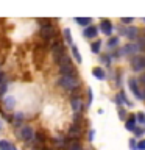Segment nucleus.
Wrapping results in <instances>:
<instances>
[{"label": "nucleus", "instance_id": "f257e3e1", "mask_svg": "<svg viewBox=\"0 0 145 150\" xmlns=\"http://www.w3.org/2000/svg\"><path fill=\"white\" fill-rule=\"evenodd\" d=\"M58 84L63 89H67V91H73L80 86V80L75 77V75H63L58 80Z\"/></svg>", "mask_w": 145, "mask_h": 150}, {"label": "nucleus", "instance_id": "f03ea898", "mask_svg": "<svg viewBox=\"0 0 145 150\" xmlns=\"http://www.w3.org/2000/svg\"><path fill=\"white\" fill-rule=\"evenodd\" d=\"M51 53H53V59H55V63H61L64 58H65V52H64V45H63V42H59V41H56L53 42V45H51Z\"/></svg>", "mask_w": 145, "mask_h": 150}, {"label": "nucleus", "instance_id": "7ed1b4c3", "mask_svg": "<svg viewBox=\"0 0 145 150\" xmlns=\"http://www.w3.org/2000/svg\"><path fill=\"white\" fill-rule=\"evenodd\" d=\"M59 72L63 75H75V67H73L72 61H70L67 56L59 63Z\"/></svg>", "mask_w": 145, "mask_h": 150}, {"label": "nucleus", "instance_id": "20e7f679", "mask_svg": "<svg viewBox=\"0 0 145 150\" xmlns=\"http://www.w3.org/2000/svg\"><path fill=\"white\" fill-rule=\"evenodd\" d=\"M19 136H20V139H23V141H31L34 138V131H33V128L30 125H25L20 128V131H19Z\"/></svg>", "mask_w": 145, "mask_h": 150}, {"label": "nucleus", "instance_id": "39448f33", "mask_svg": "<svg viewBox=\"0 0 145 150\" xmlns=\"http://www.w3.org/2000/svg\"><path fill=\"white\" fill-rule=\"evenodd\" d=\"M131 67H133V70H136V72H140L142 69H145V58L144 56H134V58L131 59Z\"/></svg>", "mask_w": 145, "mask_h": 150}, {"label": "nucleus", "instance_id": "423d86ee", "mask_svg": "<svg viewBox=\"0 0 145 150\" xmlns=\"http://www.w3.org/2000/svg\"><path fill=\"white\" fill-rule=\"evenodd\" d=\"M128 84H130V89L133 91V94H134L136 98H145L144 92H140V89H139V86H137V80H136V78H130V80H128Z\"/></svg>", "mask_w": 145, "mask_h": 150}, {"label": "nucleus", "instance_id": "0eeeda50", "mask_svg": "<svg viewBox=\"0 0 145 150\" xmlns=\"http://www.w3.org/2000/svg\"><path fill=\"white\" fill-rule=\"evenodd\" d=\"M100 28H101V31L105 33L106 36H109L111 33H112V23L109 19H101V22H100Z\"/></svg>", "mask_w": 145, "mask_h": 150}, {"label": "nucleus", "instance_id": "6e6552de", "mask_svg": "<svg viewBox=\"0 0 145 150\" xmlns=\"http://www.w3.org/2000/svg\"><path fill=\"white\" fill-rule=\"evenodd\" d=\"M70 105H72V110L75 111V114H78V112H81L83 111V100L81 98H72L70 100Z\"/></svg>", "mask_w": 145, "mask_h": 150}, {"label": "nucleus", "instance_id": "1a4fd4ad", "mask_svg": "<svg viewBox=\"0 0 145 150\" xmlns=\"http://www.w3.org/2000/svg\"><path fill=\"white\" fill-rule=\"evenodd\" d=\"M137 50H139V45L137 44H128V45H125L123 49H122L120 55H133Z\"/></svg>", "mask_w": 145, "mask_h": 150}, {"label": "nucleus", "instance_id": "9d476101", "mask_svg": "<svg viewBox=\"0 0 145 150\" xmlns=\"http://www.w3.org/2000/svg\"><path fill=\"white\" fill-rule=\"evenodd\" d=\"M97 33H98V30H97L95 25H89V27L84 28L83 35H84V38H95Z\"/></svg>", "mask_w": 145, "mask_h": 150}, {"label": "nucleus", "instance_id": "9b49d317", "mask_svg": "<svg viewBox=\"0 0 145 150\" xmlns=\"http://www.w3.org/2000/svg\"><path fill=\"white\" fill-rule=\"evenodd\" d=\"M3 105H5L6 110H14V106H16V98H14L13 96L3 97Z\"/></svg>", "mask_w": 145, "mask_h": 150}, {"label": "nucleus", "instance_id": "f8f14e48", "mask_svg": "<svg viewBox=\"0 0 145 150\" xmlns=\"http://www.w3.org/2000/svg\"><path fill=\"white\" fill-rule=\"evenodd\" d=\"M125 35H126L128 39H136L137 35H139V30L136 27H128V28H126V31H125Z\"/></svg>", "mask_w": 145, "mask_h": 150}, {"label": "nucleus", "instance_id": "ddd939ff", "mask_svg": "<svg viewBox=\"0 0 145 150\" xmlns=\"http://www.w3.org/2000/svg\"><path fill=\"white\" fill-rule=\"evenodd\" d=\"M92 74L95 75L97 80H105L106 78V74H105V70H103L101 67H94L92 69Z\"/></svg>", "mask_w": 145, "mask_h": 150}, {"label": "nucleus", "instance_id": "4468645a", "mask_svg": "<svg viewBox=\"0 0 145 150\" xmlns=\"http://www.w3.org/2000/svg\"><path fill=\"white\" fill-rule=\"evenodd\" d=\"M75 22L78 25H83V27H89L92 23V19L91 17H75Z\"/></svg>", "mask_w": 145, "mask_h": 150}, {"label": "nucleus", "instance_id": "2eb2a0df", "mask_svg": "<svg viewBox=\"0 0 145 150\" xmlns=\"http://www.w3.org/2000/svg\"><path fill=\"white\" fill-rule=\"evenodd\" d=\"M125 128L128 130V131H134V130H136V117H134V116H130V119L126 120Z\"/></svg>", "mask_w": 145, "mask_h": 150}, {"label": "nucleus", "instance_id": "dca6fc26", "mask_svg": "<svg viewBox=\"0 0 145 150\" xmlns=\"http://www.w3.org/2000/svg\"><path fill=\"white\" fill-rule=\"evenodd\" d=\"M72 55L75 56V59L78 61V64H80V63H83V58H81V55H80V52H78V47H77V45H72Z\"/></svg>", "mask_w": 145, "mask_h": 150}, {"label": "nucleus", "instance_id": "f3484780", "mask_svg": "<svg viewBox=\"0 0 145 150\" xmlns=\"http://www.w3.org/2000/svg\"><path fill=\"white\" fill-rule=\"evenodd\" d=\"M64 38H65V42L70 45H73L72 44V33H70V28H65L64 30Z\"/></svg>", "mask_w": 145, "mask_h": 150}, {"label": "nucleus", "instance_id": "a211bd4d", "mask_svg": "<svg viewBox=\"0 0 145 150\" xmlns=\"http://www.w3.org/2000/svg\"><path fill=\"white\" fill-rule=\"evenodd\" d=\"M11 149V142L6 139H2L0 141V150H9Z\"/></svg>", "mask_w": 145, "mask_h": 150}, {"label": "nucleus", "instance_id": "6ab92c4d", "mask_svg": "<svg viewBox=\"0 0 145 150\" xmlns=\"http://www.w3.org/2000/svg\"><path fill=\"white\" fill-rule=\"evenodd\" d=\"M6 88H8V81H6V78H5V80L0 81V96L6 92Z\"/></svg>", "mask_w": 145, "mask_h": 150}, {"label": "nucleus", "instance_id": "aec40b11", "mask_svg": "<svg viewBox=\"0 0 145 150\" xmlns=\"http://www.w3.org/2000/svg\"><path fill=\"white\" fill-rule=\"evenodd\" d=\"M100 47H101V41H95V42L92 44L91 49H92L94 53H98V52H100Z\"/></svg>", "mask_w": 145, "mask_h": 150}, {"label": "nucleus", "instance_id": "412c9836", "mask_svg": "<svg viewBox=\"0 0 145 150\" xmlns=\"http://www.w3.org/2000/svg\"><path fill=\"white\" fill-rule=\"evenodd\" d=\"M67 150H83V149H81V145H80L78 142H75V141H73V142H70L67 145Z\"/></svg>", "mask_w": 145, "mask_h": 150}, {"label": "nucleus", "instance_id": "4be33fe9", "mask_svg": "<svg viewBox=\"0 0 145 150\" xmlns=\"http://www.w3.org/2000/svg\"><path fill=\"white\" fill-rule=\"evenodd\" d=\"M136 120H137L140 125H145V112H137V116H136Z\"/></svg>", "mask_w": 145, "mask_h": 150}, {"label": "nucleus", "instance_id": "5701e85b", "mask_svg": "<svg viewBox=\"0 0 145 150\" xmlns=\"http://www.w3.org/2000/svg\"><path fill=\"white\" fill-rule=\"evenodd\" d=\"M117 44H119V38H111V39L109 41H108V45H109V47H114V45H117Z\"/></svg>", "mask_w": 145, "mask_h": 150}, {"label": "nucleus", "instance_id": "b1692460", "mask_svg": "<svg viewBox=\"0 0 145 150\" xmlns=\"http://www.w3.org/2000/svg\"><path fill=\"white\" fill-rule=\"evenodd\" d=\"M23 117H25V114H23L22 111H19V112H16V114H14V119H16L17 122H19V120H23Z\"/></svg>", "mask_w": 145, "mask_h": 150}, {"label": "nucleus", "instance_id": "393cba45", "mask_svg": "<svg viewBox=\"0 0 145 150\" xmlns=\"http://www.w3.org/2000/svg\"><path fill=\"white\" fill-rule=\"evenodd\" d=\"M137 150H145V139H140L137 142Z\"/></svg>", "mask_w": 145, "mask_h": 150}, {"label": "nucleus", "instance_id": "a878e982", "mask_svg": "<svg viewBox=\"0 0 145 150\" xmlns=\"http://www.w3.org/2000/svg\"><path fill=\"white\" fill-rule=\"evenodd\" d=\"M120 21H122V23H131L133 22V17H122Z\"/></svg>", "mask_w": 145, "mask_h": 150}, {"label": "nucleus", "instance_id": "bb28decb", "mask_svg": "<svg viewBox=\"0 0 145 150\" xmlns=\"http://www.w3.org/2000/svg\"><path fill=\"white\" fill-rule=\"evenodd\" d=\"M130 145H131V149H133V150H137V144H136V141H134V139H131V141H130Z\"/></svg>", "mask_w": 145, "mask_h": 150}, {"label": "nucleus", "instance_id": "cd10ccee", "mask_svg": "<svg viewBox=\"0 0 145 150\" xmlns=\"http://www.w3.org/2000/svg\"><path fill=\"white\" fill-rule=\"evenodd\" d=\"M134 133L137 134V136H142V134H144V130H140V128H136V130H134Z\"/></svg>", "mask_w": 145, "mask_h": 150}, {"label": "nucleus", "instance_id": "c85d7f7f", "mask_svg": "<svg viewBox=\"0 0 145 150\" xmlns=\"http://www.w3.org/2000/svg\"><path fill=\"white\" fill-rule=\"evenodd\" d=\"M119 116H120V119H125V110H120L119 111Z\"/></svg>", "mask_w": 145, "mask_h": 150}, {"label": "nucleus", "instance_id": "c756f323", "mask_svg": "<svg viewBox=\"0 0 145 150\" xmlns=\"http://www.w3.org/2000/svg\"><path fill=\"white\" fill-rule=\"evenodd\" d=\"M89 103H92V91H91V89H89Z\"/></svg>", "mask_w": 145, "mask_h": 150}, {"label": "nucleus", "instance_id": "7c9ffc66", "mask_svg": "<svg viewBox=\"0 0 145 150\" xmlns=\"http://www.w3.org/2000/svg\"><path fill=\"white\" fill-rule=\"evenodd\" d=\"M2 80H5V74L2 72V70H0V81H2Z\"/></svg>", "mask_w": 145, "mask_h": 150}, {"label": "nucleus", "instance_id": "2f4dec72", "mask_svg": "<svg viewBox=\"0 0 145 150\" xmlns=\"http://www.w3.org/2000/svg\"><path fill=\"white\" fill-rule=\"evenodd\" d=\"M89 139H91V141L94 139V131H89Z\"/></svg>", "mask_w": 145, "mask_h": 150}, {"label": "nucleus", "instance_id": "473e14b6", "mask_svg": "<svg viewBox=\"0 0 145 150\" xmlns=\"http://www.w3.org/2000/svg\"><path fill=\"white\" fill-rule=\"evenodd\" d=\"M140 81H142V83H145V74L142 75V77H140Z\"/></svg>", "mask_w": 145, "mask_h": 150}, {"label": "nucleus", "instance_id": "72a5a7b5", "mask_svg": "<svg viewBox=\"0 0 145 150\" xmlns=\"http://www.w3.org/2000/svg\"><path fill=\"white\" fill-rule=\"evenodd\" d=\"M9 150H17V149H16V147H14V145L11 144V149H9Z\"/></svg>", "mask_w": 145, "mask_h": 150}, {"label": "nucleus", "instance_id": "f704fd0d", "mask_svg": "<svg viewBox=\"0 0 145 150\" xmlns=\"http://www.w3.org/2000/svg\"><path fill=\"white\" fill-rule=\"evenodd\" d=\"M3 128V125H2V120H0V130H2Z\"/></svg>", "mask_w": 145, "mask_h": 150}, {"label": "nucleus", "instance_id": "c9c22d12", "mask_svg": "<svg viewBox=\"0 0 145 150\" xmlns=\"http://www.w3.org/2000/svg\"><path fill=\"white\" fill-rule=\"evenodd\" d=\"M144 22H145V19H144Z\"/></svg>", "mask_w": 145, "mask_h": 150}, {"label": "nucleus", "instance_id": "e433bc0d", "mask_svg": "<svg viewBox=\"0 0 145 150\" xmlns=\"http://www.w3.org/2000/svg\"><path fill=\"white\" fill-rule=\"evenodd\" d=\"M144 96H145V92H144Z\"/></svg>", "mask_w": 145, "mask_h": 150}, {"label": "nucleus", "instance_id": "4c0bfd02", "mask_svg": "<svg viewBox=\"0 0 145 150\" xmlns=\"http://www.w3.org/2000/svg\"><path fill=\"white\" fill-rule=\"evenodd\" d=\"M33 150H36V149H33Z\"/></svg>", "mask_w": 145, "mask_h": 150}]
</instances>
